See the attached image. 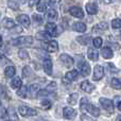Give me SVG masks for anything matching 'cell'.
Masks as SVG:
<instances>
[{"instance_id": "c3c4849f", "label": "cell", "mask_w": 121, "mask_h": 121, "mask_svg": "<svg viewBox=\"0 0 121 121\" xmlns=\"http://www.w3.org/2000/svg\"><path fill=\"white\" fill-rule=\"evenodd\" d=\"M1 45H2V36L0 35V47H1Z\"/></svg>"}, {"instance_id": "cb8c5ba5", "label": "cell", "mask_w": 121, "mask_h": 121, "mask_svg": "<svg viewBox=\"0 0 121 121\" xmlns=\"http://www.w3.org/2000/svg\"><path fill=\"white\" fill-rule=\"evenodd\" d=\"M2 27L5 29H12L15 27V21L12 18H4L2 21Z\"/></svg>"}, {"instance_id": "3957f363", "label": "cell", "mask_w": 121, "mask_h": 121, "mask_svg": "<svg viewBox=\"0 0 121 121\" xmlns=\"http://www.w3.org/2000/svg\"><path fill=\"white\" fill-rule=\"evenodd\" d=\"M99 102H100L103 109H105V111L109 114H114V103L112 100L106 99V98H101L100 100H99Z\"/></svg>"}, {"instance_id": "bcb514c9", "label": "cell", "mask_w": 121, "mask_h": 121, "mask_svg": "<svg viewBox=\"0 0 121 121\" xmlns=\"http://www.w3.org/2000/svg\"><path fill=\"white\" fill-rule=\"evenodd\" d=\"M117 107H118V109H119V111H121V101H119V102L117 103Z\"/></svg>"}, {"instance_id": "8d00e7d4", "label": "cell", "mask_w": 121, "mask_h": 121, "mask_svg": "<svg viewBox=\"0 0 121 121\" xmlns=\"http://www.w3.org/2000/svg\"><path fill=\"white\" fill-rule=\"evenodd\" d=\"M46 89L48 90L50 94H51V92H53L55 89H56V83H55V82H51V83L46 87Z\"/></svg>"}, {"instance_id": "5b68a950", "label": "cell", "mask_w": 121, "mask_h": 121, "mask_svg": "<svg viewBox=\"0 0 121 121\" xmlns=\"http://www.w3.org/2000/svg\"><path fill=\"white\" fill-rule=\"evenodd\" d=\"M18 113L20 114V116L22 117H28V116H35L37 114V112L33 108H30L28 106H25V105H21V106L18 107Z\"/></svg>"}, {"instance_id": "52a82bcc", "label": "cell", "mask_w": 121, "mask_h": 121, "mask_svg": "<svg viewBox=\"0 0 121 121\" xmlns=\"http://www.w3.org/2000/svg\"><path fill=\"white\" fill-rule=\"evenodd\" d=\"M60 60L63 63V65H64L65 67H67V68H70V67L73 65V63H74V60H73V59L70 56V55L65 54V53L64 54H60Z\"/></svg>"}, {"instance_id": "83f0119b", "label": "cell", "mask_w": 121, "mask_h": 121, "mask_svg": "<svg viewBox=\"0 0 121 121\" xmlns=\"http://www.w3.org/2000/svg\"><path fill=\"white\" fill-rule=\"evenodd\" d=\"M22 85V82H21V79L19 77H16L14 78V79L12 80V82H11V86H12V88H19L20 86Z\"/></svg>"}, {"instance_id": "484cf974", "label": "cell", "mask_w": 121, "mask_h": 121, "mask_svg": "<svg viewBox=\"0 0 121 121\" xmlns=\"http://www.w3.org/2000/svg\"><path fill=\"white\" fill-rule=\"evenodd\" d=\"M111 86L115 89H121V78H113L111 81Z\"/></svg>"}, {"instance_id": "816d5d0a", "label": "cell", "mask_w": 121, "mask_h": 121, "mask_svg": "<svg viewBox=\"0 0 121 121\" xmlns=\"http://www.w3.org/2000/svg\"><path fill=\"white\" fill-rule=\"evenodd\" d=\"M0 16H1V13H0Z\"/></svg>"}, {"instance_id": "ab89813d", "label": "cell", "mask_w": 121, "mask_h": 121, "mask_svg": "<svg viewBox=\"0 0 121 121\" xmlns=\"http://www.w3.org/2000/svg\"><path fill=\"white\" fill-rule=\"evenodd\" d=\"M33 19H34L35 25H40V23L43 22V18L39 16V15H37V14H34L33 15Z\"/></svg>"}, {"instance_id": "44dd1931", "label": "cell", "mask_w": 121, "mask_h": 121, "mask_svg": "<svg viewBox=\"0 0 121 121\" xmlns=\"http://www.w3.org/2000/svg\"><path fill=\"white\" fill-rule=\"evenodd\" d=\"M79 77V71L78 70H70L65 74V79L68 80V81H74L77 78Z\"/></svg>"}, {"instance_id": "ffe728a7", "label": "cell", "mask_w": 121, "mask_h": 121, "mask_svg": "<svg viewBox=\"0 0 121 121\" xmlns=\"http://www.w3.org/2000/svg\"><path fill=\"white\" fill-rule=\"evenodd\" d=\"M102 56L106 60H109L114 56V52L111 47H104V48L102 49Z\"/></svg>"}, {"instance_id": "7c38bea8", "label": "cell", "mask_w": 121, "mask_h": 121, "mask_svg": "<svg viewBox=\"0 0 121 121\" xmlns=\"http://www.w3.org/2000/svg\"><path fill=\"white\" fill-rule=\"evenodd\" d=\"M69 13L72 15L73 17H77V18H83L84 17V13L83 10L79 6H72V8L69 10Z\"/></svg>"}, {"instance_id": "7402d4cb", "label": "cell", "mask_w": 121, "mask_h": 121, "mask_svg": "<svg viewBox=\"0 0 121 121\" xmlns=\"http://www.w3.org/2000/svg\"><path fill=\"white\" fill-rule=\"evenodd\" d=\"M29 95V88L27 86H20L19 89L17 90V96H19L20 98L22 99H26Z\"/></svg>"}, {"instance_id": "603a6c76", "label": "cell", "mask_w": 121, "mask_h": 121, "mask_svg": "<svg viewBox=\"0 0 121 121\" xmlns=\"http://www.w3.org/2000/svg\"><path fill=\"white\" fill-rule=\"evenodd\" d=\"M15 72H16V69L12 65L5 67V69H4V74H5L6 78H13L15 75Z\"/></svg>"}, {"instance_id": "5bb4252c", "label": "cell", "mask_w": 121, "mask_h": 121, "mask_svg": "<svg viewBox=\"0 0 121 121\" xmlns=\"http://www.w3.org/2000/svg\"><path fill=\"white\" fill-rule=\"evenodd\" d=\"M81 89L83 90V91L87 92V94H90V92H92V90L95 89V86L92 85L89 81H84L81 83Z\"/></svg>"}, {"instance_id": "4316f807", "label": "cell", "mask_w": 121, "mask_h": 121, "mask_svg": "<svg viewBox=\"0 0 121 121\" xmlns=\"http://www.w3.org/2000/svg\"><path fill=\"white\" fill-rule=\"evenodd\" d=\"M47 8H48V3L46 0H39L37 3V11L38 12H46Z\"/></svg>"}, {"instance_id": "7a4b0ae2", "label": "cell", "mask_w": 121, "mask_h": 121, "mask_svg": "<svg viewBox=\"0 0 121 121\" xmlns=\"http://www.w3.org/2000/svg\"><path fill=\"white\" fill-rule=\"evenodd\" d=\"M12 45L15 47L18 46H30V45L33 44V37L32 36H20V37H17L15 39H13Z\"/></svg>"}, {"instance_id": "d590c367", "label": "cell", "mask_w": 121, "mask_h": 121, "mask_svg": "<svg viewBox=\"0 0 121 121\" xmlns=\"http://www.w3.org/2000/svg\"><path fill=\"white\" fill-rule=\"evenodd\" d=\"M31 74H32L31 68H30L29 66H26L25 68H23V70H22V75H23L25 78H29Z\"/></svg>"}, {"instance_id": "9c48e42d", "label": "cell", "mask_w": 121, "mask_h": 121, "mask_svg": "<svg viewBox=\"0 0 121 121\" xmlns=\"http://www.w3.org/2000/svg\"><path fill=\"white\" fill-rule=\"evenodd\" d=\"M17 21L19 25L23 26L25 28H29L31 25V20H30L29 16L26 14H20L19 16H17Z\"/></svg>"}, {"instance_id": "8992f818", "label": "cell", "mask_w": 121, "mask_h": 121, "mask_svg": "<svg viewBox=\"0 0 121 121\" xmlns=\"http://www.w3.org/2000/svg\"><path fill=\"white\" fill-rule=\"evenodd\" d=\"M104 77V68L100 65H96L94 68V75H92V80L94 81H100L102 78Z\"/></svg>"}, {"instance_id": "74e56055", "label": "cell", "mask_w": 121, "mask_h": 121, "mask_svg": "<svg viewBox=\"0 0 121 121\" xmlns=\"http://www.w3.org/2000/svg\"><path fill=\"white\" fill-rule=\"evenodd\" d=\"M8 5L10 6L11 9H13V10H17L18 9V3H16L15 2V0H8Z\"/></svg>"}, {"instance_id": "b9f144b4", "label": "cell", "mask_w": 121, "mask_h": 121, "mask_svg": "<svg viewBox=\"0 0 121 121\" xmlns=\"http://www.w3.org/2000/svg\"><path fill=\"white\" fill-rule=\"evenodd\" d=\"M107 67H108V68L111 69V72H112V73H116V72H118V69H117V68H115V67H114V65H113V64H111V63H108V64H107Z\"/></svg>"}, {"instance_id": "30bf717a", "label": "cell", "mask_w": 121, "mask_h": 121, "mask_svg": "<svg viewBox=\"0 0 121 121\" xmlns=\"http://www.w3.org/2000/svg\"><path fill=\"white\" fill-rule=\"evenodd\" d=\"M63 116H64V118L70 120V119L75 118L77 112H75V109H73L72 107H65V108L63 109Z\"/></svg>"}, {"instance_id": "f1b7e54d", "label": "cell", "mask_w": 121, "mask_h": 121, "mask_svg": "<svg viewBox=\"0 0 121 121\" xmlns=\"http://www.w3.org/2000/svg\"><path fill=\"white\" fill-rule=\"evenodd\" d=\"M78 99H79V95L78 94H71L70 96L68 97L67 102H68V104H70V105H75L77 102H78Z\"/></svg>"}, {"instance_id": "d4e9b609", "label": "cell", "mask_w": 121, "mask_h": 121, "mask_svg": "<svg viewBox=\"0 0 121 121\" xmlns=\"http://www.w3.org/2000/svg\"><path fill=\"white\" fill-rule=\"evenodd\" d=\"M46 17H47V19L50 21L55 20V19L57 18V12L54 10V9H51V10H49L48 12H47Z\"/></svg>"}, {"instance_id": "f35d334b", "label": "cell", "mask_w": 121, "mask_h": 121, "mask_svg": "<svg viewBox=\"0 0 121 121\" xmlns=\"http://www.w3.org/2000/svg\"><path fill=\"white\" fill-rule=\"evenodd\" d=\"M6 115H8V112H6V109L3 107V105L0 104V119H4Z\"/></svg>"}, {"instance_id": "f546056e", "label": "cell", "mask_w": 121, "mask_h": 121, "mask_svg": "<svg viewBox=\"0 0 121 121\" xmlns=\"http://www.w3.org/2000/svg\"><path fill=\"white\" fill-rule=\"evenodd\" d=\"M18 56L21 60H27V59H29V53H28V51L26 49H20L18 51Z\"/></svg>"}, {"instance_id": "f6af8a7d", "label": "cell", "mask_w": 121, "mask_h": 121, "mask_svg": "<svg viewBox=\"0 0 121 121\" xmlns=\"http://www.w3.org/2000/svg\"><path fill=\"white\" fill-rule=\"evenodd\" d=\"M103 1H104L106 4H111V3H113L115 0H103Z\"/></svg>"}, {"instance_id": "f907efd6", "label": "cell", "mask_w": 121, "mask_h": 121, "mask_svg": "<svg viewBox=\"0 0 121 121\" xmlns=\"http://www.w3.org/2000/svg\"><path fill=\"white\" fill-rule=\"evenodd\" d=\"M120 37H121V33H120Z\"/></svg>"}, {"instance_id": "60d3db41", "label": "cell", "mask_w": 121, "mask_h": 121, "mask_svg": "<svg viewBox=\"0 0 121 121\" xmlns=\"http://www.w3.org/2000/svg\"><path fill=\"white\" fill-rule=\"evenodd\" d=\"M8 63H10V60L6 59L3 54L0 53V65H4V64H8Z\"/></svg>"}, {"instance_id": "681fc988", "label": "cell", "mask_w": 121, "mask_h": 121, "mask_svg": "<svg viewBox=\"0 0 121 121\" xmlns=\"http://www.w3.org/2000/svg\"><path fill=\"white\" fill-rule=\"evenodd\" d=\"M117 120H119V121L121 120V115H120V116H118V117H117Z\"/></svg>"}, {"instance_id": "6da1fadb", "label": "cell", "mask_w": 121, "mask_h": 121, "mask_svg": "<svg viewBox=\"0 0 121 121\" xmlns=\"http://www.w3.org/2000/svg\"><path fill=\"white\" fill-rule=\"evenodd\" d=\"M80 108H81V111L83 112V113L87 112L88 114H90V115L94 116V117H99V116H100V109H99L98 107H96L95 105L88 103V101L86 98H83L81 100Z\"/></svg>"}, {"instance_id": "4dcf8cb0", "label": "cell", "mask_w": 121, "mask_h": 121, "mask_svg": "<svg viewBox=\"0 0 121 121\" xmlns=\"http://www.w3.org/2000/svg\"><path fill=\"white\" fill-rule=\"evenodd\" d=\"M77 40L80 43L81 45H87L88 42H89V36H79L77 38Z\"/></svg>"}, {"instance_id": "2e32d148", "label": "cell", "mask_w": 121, "mask_h": 121, "mask_svg": "<svg viewBox=\"0 0 121 121\" xmlns=\"http://www.w3.org/2000/svg\"><path fill=\"white\" fill-rule=\"evenodd\" d=\"M39 91V85L38 84H31L29 87V95L32 98H36L37 94Z\"/></svg>"}, {"instance_id": "7bdbcfd3", "label": "cell", "mask_w": 121, "mask_h": 121, "mask_svg": "<svg viewBox=\"0 0 121 121\" xmlns=\"http://www.w3.org/2000/svg\"><path fill=\"white\" fill-rule=\"evenodd\" d=\"M38 1H39V0H29V5L30 6H33V5H35V4H37L38 3Z\"/></svg>"}, {"instance_id": "d6a6232c", "label": "cell", "mask_w": 121, "mask_h": 121, "mask_svg": "<svg viewBox=\"0 0 121 121\" xmlns=\"http://www.w3.org/2000/svg\"><path fill=\"white\" fill-rule=\"evenodd\" d=\"M40 105H42L43 109H50L51 106H52V103H51L49 100H43L42 103H40Z\"/></svg>"}, {"instance_id": "9a60e30c", "label": "cell", "mask_w": 121, "mask_h": 121, "mask_svg": "<svg viewBox=\"0 0 121 121\" xmlns=\"http://www.w3.org/2000/svg\"><path fill=\"white\" fill-rule=\"evenodd\" d=\"M50 37H52V36L47 31L37 32V33H36V38L39 40H43V42H48V40H50Z\"/></svg>"}, {"instance_id": "ac0fdd59", "label": "cell", "mask_w": 121, "mask_h": 121, "mask_svg": "<svg viewBox=\"0 0 121 121\" xmlns=\"http://www.w3.org/2000/svg\"><path fill=\"white\" fill-rule=\"evenodd\" d=\"M87 56L89 60H97L99 59V52L96 50L95 48H88V51H87Z\"/></svg>"}, {"instance_id": "ba28073f", "label": "cell", "mask_w": 121, "mask_h": 121, "mask_svg": "<svg viewBox=\"0 0 121 121\" xmlns=\"http://www.w3.org/2000/svg\"><path fill=\"white\" fill-rule=\"evenodd\" d=\"M45 49H46L48 52H56L59 50V44H57L56 40H48V42L45 44Z\"/></svg>"}, {"instance_id": "ee69618b", "label": "cell", "mask_w": 121, "mask_h": 121, "mask_svg": "<svg viewBox=\"0 0 121 121\" xmlns=\"http://www.w3.org/2000/svg\"><path fill=\"white\" fill-rule=\"evenodd\" d=\"M81 119H82V120H91V117H87V116H85V115L83 114V115L81 116Z\"/></svg>"}, {"instance_id": "8fae6325", "label": "cell", "mask_w": 121, "mask_h": 121, "mask_svg": "<svg viewBox=\"0 0 121 121\" xmlns=\"http://www.w3.org/2000/svg\"><path fill=\"white\" fill-rule=\"evenodd\" d=\"M43 67H44V70L45 72L47 73L48 75H51L52 74V60H51L49 57H47V59L44 60V63H43Z\"/></svg>"}, {"instance_id": "e575fe53", "label": "cell", "mask_w": 121, "mask_h": 121, "mask_svg": "<svg viewBox=\"0 0 121 121\" xmlns=\"http://www.w3.org/2000/svg\"><path fill=\"white\" fill-rule=\"evenodd\" d=\"M92 44H94L95 48H100L103 44V39L101 37H96L94 40H92Z\"/></svg>"}, {"instance_id": "7dc6e473", "label": "cell", "mask_w": 121, "mask_h": 121, "mask_svg": "<svg viewBox=\"0 0 121 121\" xmlns=\"http://www.w3.org/2000/svg\"><path fill=\"white\" fill-rule=\"evenodd\" d=\"M17 1H18L19 3H25V2H26V0H17Z\"/></svg>"}, {"instance_id": "277c9868", "label": "cell", "mask_w": 121, "mask_h": 121, "mask_svg": "<svg viewBox=\"0 0 121 121\" xmlns=\"http://www.w3.org/2000/svg\"><path fill=\"white\" fill-rule=\"evenodd\" d=\"M78 68L80 69L81 74L83 75V77H87V75L90 74V66L86 60H80V62L78 63Z\"/></svg>"}, {"instance_id": "4fadbf2b", "label": "cell", "mask_w": 121, "mask_h": 121, "mask_svg": "<svg viewBox=\"0 0 121 121\" xmlns=\"http://www.w3.org/2000/svg\"><path fill=\"white\" fill-rule=\"evenodd\" d=\"M56 30H57L56 25H55L54 22H52V21H50V22H48L46 25V31L48 32L51 36H55V35H56V34H57Z\"/></svg>"}, {"instance_id": "e0dca14e", "label": "cell", "mask_w": 121, "mask_h": 121, "mask_svg": "<svg viewBox=\"0 0 121 121\" xmlns=\"http://www.w3.org/2000/svg\"><path fill=\"white\" fill-rule=\"evenodd\" d=\"M86 12L89 15H96L98 13V6L96 3H87L86 4Z\"/></svg>"}, {"instance_id": "1f68e13d", "label": "cell", "mask_w": 121, "mask_h": 121, "mask_svg": "<svg viewBox=\"0 0 121 121\" xmlns=\"http://www.w3.org/2000/svg\"><path fill=\"white\" fill-rule=\"evenodd\" d=\"M112 27L114 29H120L121 28V19L120 18H115L112 20Z\"/></svg>"}, {"instance_id": "d6986e66", "label": "cell", "mask_w": 121, "mask_h": 121, "mask_svg": "<svg viewBox=\"0 0 121 121\" xmlns=\"http://www.w3.org/2000/svg\"><path fill=\"white\" fill-rule=\"evenodd\" d=\"M72 29L74 30L75 32L84 33V32L86 31V29H87V27H86V25L85 23H83V22H75V23H73Z\"/></svg>"}, {"instance_id": "836d02e7", "label": "cell", "mask_w": 121, "mask_h": 121, "mask_svg": "<svg viewBox=\"0 0 121 121\" xmlns=\"http://www.w3.org/2000/svg\"><path fill=\"white\" fill-rule=\"evenodd\" d=\"M95 30L96 29H99V30H106V29H108V23L106 22V21H102V22H100V23H98V25L96 26V27L94 28Z\"/></svg>"}]
</instances>
